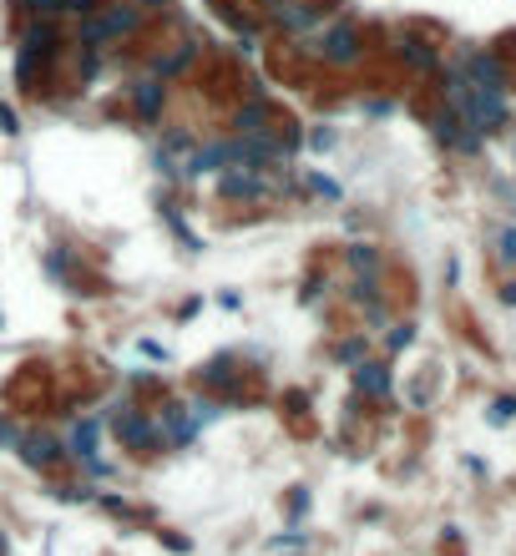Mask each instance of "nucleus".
<instances>
[{
	"label": "nucleus",
	"instance_id": "f257e3e1",
	"mask_svg": "<svg viewBox=\"0 0 516 556\" xmlns=\"http://www.w3.org/2000/svg\"><path fill=\"white\" fill-rule=\"evenodd\" d=\"M142 26V11L137 5H111V11H102V16H92L86 26H81V36L92 41V46H102V41H111V36H127Z\"/></svg>",
	"mask_w": 516,
	"mask_h": 556
},
{
	"label": "nucleus",
	"instance_id": "f03ea898",
	"mask_svg": "<svg viewBox=\"0 0 516 556\" xmlns=\"http://www.w3.org/2000/svg\"><path fill=\"white\" fill-rule=\"evenodd\" d=\"M319 56L329 66H355L360 61V31L349 26V20H334L324 36H319Z\"/></svg>",
	"mask_w": 516,
	"mask_h": 556
},
{
	"label": "nucleus",
	"instance_id": "7ed1b4c3",
	"mask_svg": "<svg viewBox=\"0 0 516 556\" xmlns=\"http://www.w3.org/2000/svg\"><path fill=\"white\" fill-rule=\"evenodd\" d=\"M471 86H491V92H506V66L491 56V51H466V61H461Z\"/></svg>",
	"mask_w": 516,
	"mask_h": 556
},
{
	"label": "nucleus",
	"instance_id": "20e7f679",
	"mask_svg": "<svg viewBox=\"0 0 516 556\" xmlns=\"http://www.w3.org/2000/svg\"><path fill=\"white\" fill-rule=\"evenodd\" d=\"M111 425H117V440H122V446H132V450H152L157 446V430L147 425V415H137V410H132V405H122Z\"/></svg>",
	"mask_w": 516,
	"mask_h": 556
},
{
	"label": "nucleus",
	"instance_id": "39448f33",
	"mask_svg": "<svg viewBox=\"0 0 516 556\" xmlns=\"http://www.w3.org/2000/svg\"><path fill=\"white\" fill-rule=\"evenodd\" d=\"M268 16L283 31H309V26H319V11H314L309 0H268Z\"/></svg>",
	"mask_w": 516,
	"mask_h": 556
},
{
	"label": "nucleus",
	"instance_id": "423d86ee",
	"mask_svg": "<svg viewBox=\"0 0 516 556\" xmlns=\"http://www.w3.org/2000/svg\"><path fill=\"white\" fill-rule=\"evenodd\" d=\"M218 192L223 198H264L268 183L258 177V168H228L218 177Z\"/></svg>",
	"mask_w": 516,
	"mask_h": 556
},
{
	"label": "nucleus",
	"instance_id": "0eeeda50",
	"mask_svg": "<svg viewBox=\"0 0 516 556\" xmlns=\"http://www.w3.org/2000/svg\"><path fill=\"white\" fill-rule=\"evenodd\" d=\"M20 461L31 465V470H46V465L61 461V446L51 435H20Z\"/></svg>",
	"mask_w": 516,
	"mask_h": 556
},
{
	"label": "nucleus",
	"instance_id": "6e6552de",
	"mask_svg": "<svg viewBox=\"0 0 516 556\" xmlns=\"http://www.w3.org/2000/svg\"><path fill=\"white\" fill-rule=\"evenodd\" d=\"M355 389L370 395V400H385V395H390V370H385V364H360V370H355Z\"/></svg>",
	"mask_w": 516,
	"mask_h": 556
},
{
	"label": "nucleus",
	"instance_id": "1a4fd4ad",
	"mask_svg": "<svg viewBox=\"0 0 516 556\" xmlns=\"http://www.w3.org/2000/svg\"><path fill=\"white\" fill-rule=\"evenodd\" d=\"M162 96H168L162 92V81H137V86H132V107L152 122V117H162Z\"/></svg>",
	"mask_w": 516,
	"mask_h": 556
},
{
	"label": "nucleus",
	"instance_id": "9d476101",
	"mask_svg": "<svg viewBox=\"0 0 516 556\" xmlns=\"http://www.w3.org/2000/svg\"><path fill=\"white\" fill-rule=\"evenodd\" d=\"M162 420H168L172 446H192V435H198V420H192V410L183 415V405H168V410H162Z\"/></svg>",
	"mask_w": 516,
	"mask_h": 556
},
{
	"label": "nucleus",
	"instance_id": "9b49d317",
	"mask_svg": "<svg viewBox=\"0 0 516 556\" xmlns=\"http://www.w3.org/2000/svg\"><path fill=\"white\" fill-rule=\"evenodd\" d=\"M96 430H102V420H81L77 435H71V450H77L81 461H92V470H107V465L96 461Z\"/></svg>",
	"mask_w": 516,
	"mask_h": 556
},
{
	"label": "nucleus",
	"instance_id": "f8f14e48",
	"mask_svg": "<svg viewBox=\"0 0 516 556\" xmlns=\"http://www.w3.org/2000/svg\"><path fill=\"white\" fill-rule=\"evenodd\" d=\"M268 102H249V107L238 111V132H268Z\"/></svg>",
	"mask_w": 516,
	"mask_h": 556
},
{
	"label": "nucleus",
	"instance_id": "ddd939ff",
	"mask_svg": "<svg viewBox=\"0 0 516 556\" xmlns=\"http://www.w3.org/2000/svg\"><path fill=\"white\" fill-rule=\"evenodd\" d=\"M192 56H198V46H177L172 56H157L152 71H157V77H177V71H183V66H188Z\"/></svg>",
	"mask_w": 516,
	"mask_h": 556
},
{
	"label": "nucleus",
	"instance_id": "4468645a",
	"mask_svg": "<svg viewBox=\"0 0 516 556\" xmlns=\"http://www.w3.org/2000/svg\"><path fill=\"white\" fill-rule=\"evenodd\" d=\"M400 56H405L415 71H436V51L425 46V41H400Z\"/></svg>",
	"mask_w": 516,
	"mask_h": 556
},
{
	"label": "nucleus",
	"instance_id": "2eb2a0df",
	"mask_svg": "<svg viewBox=\"0 0 516 556\" xmlns=\"http://www.w3.org/2000/svg\"><path fill=\"white\" fill-rule=\"evenodd\" d=\"M349 263H355L360 274H375V268H380V253H375V248H364V243H355V248H349Z\"/></svg>",
	"mask_w": 516,
	"mask_h": 556
},
{
	"label": "nucleus",
	"instance_id": "dca6fc26",
	"mask_svg": "<svg viewBox=\"0 0 516 556\" xmlns=\"http://www.w3.org/2000/svg\"><path fill=\"white\" fill-rule=\"evenodd\" d=\"M512 415H516V400H512V395H501V400L486 410V420H491V425H506Z\"/></svg>",
	"mask_w": 516,
	"mask_h": 556
},
{
	"label": "nucleus",
	"instance_id": "f3484780",
	"mask_svg": "<svg viewBox=\"0 0 516 556\" xmlns=\"http://www.w3.org/2000/svg\"><path fill=\"white\" fill-rule=\"evenodd\" d=\"M192 420H198V425L218 420V405H213V400H198V405H192Z\"/></svg>",
	"mask_w": 516,
	"mask_h": 556
},
{
	"label": "nucleus",
	"instance_id": "a211bd4d",
	"mask_svg": "<svg viewBox=\"0 0 516 556\" xmlns=\"http://www.w3.org/2000/svg\"><path fill=\"white\" fill-rule=\"evenodd\" d=\"M405 344H415V329H410V324H400V329L390 334V349H405Z\"/></svg>",
	"mask_w": 516,
	"mask_h": 556
},
{
	"label": "nucleus",
	"instance_id": "6ab92c4d",
	"mask_svg": "<svg viewBox=\"0 0 516 556\" xmlns=\"http://www.w3.org/2000/svg\"><path fill=\"white\" fill-rule=\"evenodd\" d=\"M501 263H516V233H501Z\"/></svg>",
	"mask_w": 516,
	"mask_h": 556
},
{
	"label": "nucleus",
	"instance_id": "aec40b11",
	"mask_svg": "<svg viewBox=\"0 0 516 556\" xmlns=\"http://www.w3.org/2000/svg\"><path fill=\"white\" fill-rule=\"evenodd\" d=\"M56 11H81L86 16V11H96V0H56Z\"/></svg>",
	"mask_w": 516,
	"mask_h": 556
},
{
	"label": "nucleus",
	"instance_id": "412c9836",
	"mask_svg": "<svg viewBox=\"0 0 516 556\" xmlns=\"http://www.w3.org/2000/svg\"><path fill=\"white\" fill-rule=\"evenodd\" d=\"M360 355H364V339H349V344L340 349V359H344V364H349V359H360Z\"/></svg>",
	"mask_w": 516,
	"mask_h": 556
},
{
	"label": "nucleus",
	"instance_id": "4be33fe9",
	"mask_svg": "<svg viewBox=\"0 0 516 556\" xmlns=\"http://www.w3.org/2000/svg\"><path fill=\"white\" fill-rule=\"evenodd\" d=\"M0 446H20V430L16 425H5V420H0Z\"/></svg>",
	"mask_w": 516,
	"mask_h": 556
},
{
	"label": "nucleus",
	"instance_id": "5701e85b",
	"mask_svg": "<svg viewBox=\"0 0 516 556\" xmlns=\"http://www.w3.org/2000/svg\"><path fill=\"white\" fill-rule=\"evenodd\" d=\"M0 127H5V132H20V127H16V111H11V107H0Z\"/></svg>",
	"mask_w": 516,
	"mask_h": 556
},
{
	"label": "nucleus",
	"instance_id": "b1692460",
	"mask_svg": "<svg viewBox=\"0 0 516 556\" xmlns=\"http://www.w3.org/2000/svg\"><path fill=\"white\" fill-rule=\"evenodd\" d=\"M501 298H506V304H516V283H512V289H506V294H501Z\"/></svg>",
	"mask_w": 516,
	"mask_h": 556
}]
</instances>
